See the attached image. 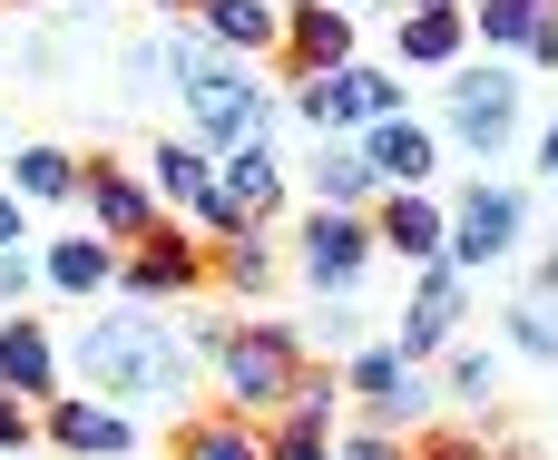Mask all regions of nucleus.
<instances>
[{
    "label": "nucleus",
    "mask_w": 558,
    "mask_h": 460,
    "mask_svg": "<svg viewBox=\"0 0 558 460\" xmlns=\"http://www.w3.org/2000/svg\"><path fill=\"white\" fill-rule=\"evenodd\" d=\"M206 343H216L226 392H235L245 412H275V402H284V383L304 373V343H294L284 324H206Z\"/></svg>",
    "instance_id": "nucleus-3"
},
{
    "label": "nucleus",
    "mask_w": 558,
    "mask_h": 460,
    "mask_svg": "<svg viewBox=\"0 0 558 460\" xmlns=\"http://www.w3.org/2000/svg\"><path fill=\"white\" fill-rule=\"evenodd\" d=\"M49 285H59V294H98V285H118V245H98V235H59V245H49Z\"/></svg>",
    "instance_id": "nucleus-23"
},
{
    "label": "nucleus",
    "mask_w": 558,
    "mask_h": 460,
    "mask_svg": "<svg viewBox=\"0 0 558 460\" xmlns=\"http://www.w3.org/2000/svg\"><path fill=\"white\" fill-rule=\"evenodd\" d=\"M422 460H490V451H481L471 432H432V451H422Z\"/></svg>",
    "instance_id": "nucleus-35"
},
{
    "label": "nucleus",
    "mask_w": 558,
    "mask_h": 460,
    "mask_svg": "<svg viewBox=\"0 0 558 460\" xmlns=\"http://www.w3.org/2000/svg\"><path fill=\"white\" fill-rule=\"evenodd\" d=\"M510 128H520V78H510V69H461V78H451V137H461L471 157H500Z\"/></svg>",
    "instance_id": "nucleus-6"
},
{
    "label": "nucleus",
    "mask_w": 558,
    "mask_h": 460,
    "mask_svg": "<svg viewBox=\"0 0 558 460\" xmlns=\"http://www.w3.org/2000/svg\"><path fill=\"white\" fill-rule=\"evenodd\" d=\"M216 196L245 206V216L265 226V216L284 206V167H275V147H265V137H235V147L216 157Z\"/></svg>",
    "instance_id": "nucleus-14"
},
{
    "label": "nucleus",
    "mask_w": 558,
    "mask_h": 460,
    "mask_svg": "<svg viewBox=\"0 0 558 460\" xmlns=\"http://www.w3.org/2000/svg\"><path fill=\"white\" fill-rule=\"evenodd\" d=\"M343 392H363L373 432H402V422H422V412H432V383H422V373H412L402 353H353Z\"/></svg>",
    "instance_id": "nucleus-10"
},
{
    "label": "nucleus",
    "mask_w": 558,
    "mask_h": 460,
    "mask_svg": "<svg viewBox=\"0 0 558 460\" xmlns=\"http://www.w3.org/2000/svg\"><path fill=\"white\" fill-rule=\"evenodd\" d=\"M412 10H461V0H412Z\"/></svg>",
    "instance_id": "nucleus-39"
},
{
    "label": "nucleus",
    "mask_w": 558,
    "mask_h": 460,
    "mask_svg": "<svg viewBox=\"0 0 558 460\" xmlns=\"http://www.w3.org/2000/svg\"><path fill=\"white\" fill-rule=\"evenodd\" d=\"M147 10H196V0H147Z\"/></svg>",
    "instance_id": "nucleus-40"
},
{
    "label": "nucleus",
    "mask_w": 558,
    "mask_h": 460,
    "mask_svg": "<svg viewBox=\"0 0 558 460\" xmlns=\"http://www.w3.org/2000/svg\"><path fill=\"white\" fill-rule=\"evenodd\" d=\"M363 265H373V226H363L353 206H314V226H304V275H314L324 294H353Z\"/></svg>",
    "instance_id": "nucleus-7"
},
{
    "label": "nucleus",
    "mask_w": 558,
    "mask_h": 460,
    "mask_svg": "<svg viewBox=\"0 0 558 460\" xmlns=\"http://www.w3.org/2000/svg\"><path fill=\"white\" fill-rule=\"evenodd\" d=\"M78 10H98V0H78Z\"/></svg>",
    "instance_id": "nucleus-42"
},
{
    "label": "nucleus",
    "mask_w": 558,
    "mask_h": 460,
    "mask_svg": "<svg viewBox=\"0 0 558 460\" xmlns=\"http://www.w3.org/2000/svg\"><path fill=\"white\" fill-rule=\"evenodd\" d=\"M10 196H29V206L78 196V157H69V147H20V157H10Z\"/></svg>",
    "instance_id": "nucleus-22"
},
{
    "label": "nucleus",
    "mask_w": 558,
    "mask_h": 460,
    "mask_svg": "<svg viewBox=\"0 0 558 460\" xmlns=\"http://www.w3.org/2000/svg\"><path fill=\"white\" fill-rule=\"evenodd\" d=\"M177 460H265V432H255V412H206L177 432Z\"/></svg>",
    "instance_id": "nucleus-20"
},
{
    "label": "nucleus",
    "mask_w": 558,
    "mask_h": 460,
    "mask_svg": "<svg viewBox=\"0 0 558 460\" xmlns=\"http://www.w3.org/2000/svg\"><path fill=\"white\" fill-rule=\"evenodd\" d=\"M196 29L216 49H275L284 39V0H196Z\"/></svg>",
    "instance_id": "nucleus-18"
},
{
    "label": "nucleus",
    "mask_w": 558,
    "mask_h": 460,
    "mask_svg": "<svg viewBox=\"0 0 558 460\" xmlns=\"http://www.w3.org/2000/svg\"><path fill=\"white\" fill-rule=\"evenodd\" d=\"M451 392H461V402H481V392H490V363H481V353H461V363H451Z\"/></svg>",
    "instance_id": "nucleus-32"
},
{
    "label": "nucleus",
    "mask_w": 558,
    "mask_h": 460,
    "mask_svg": "<svg viewBox=\"0 0 558 460\" xmlns=\"http://www.w3.org/2000/svg\"><path fill=\"white\" fill-rule=\"evenodd\" d=\"M451 324H461V265H451V255H432V265H412V304H402V363L441 353V343H451Z\"/></svg>",
    "instance_id": "nucleus-9"
},
{
    "label": "nucleus",
    "mask_w": 558,
    "mask_h": 460,
    "mask_svg": "<svg viewBox=\"0 0 558 460\" xmlns=\"http://www.w3.org/2000/svg\"><path fill=\"white\" fill-rule=\"evenodd\" d=\"M0 392H20V402H49L59 392V343L29 314H0Z\"/></svg>",
    "instance_id": "nucleus-15"
},
{
    "label": "nucleus",
    "mask_w": 558,
    "mask_h": 460,
    "mask_svg": "<svg viewBox=\"0 0 558 460\" xmlns=\"http://www.w3.org/2000/svg\"><path fill=\"white\" fill-rule=\"evenodd\" d=\"M0 451H29V412H20V392H0Z\"/></svg>",
    "instance_id": "nucleus-34"
},
{
    "label": "nucleus",
    "mask_w": 558,
    "mask_h": 460,
    "mask_svg": "<svg viewBox=\"0 0 558 460\" xmlns=\"http://www.w3.org/2000/svg\"><path fill=\"white\" fill-rule=\"evenodd\" d=\"M118 285L147 294V304H157V294H196V285H206V245H186L177 226H147L137 255H118Z\"/></svg>",
    "instance_id": "nucleus-8"
},
{
    "label": "nucleus",
    "mask_w": 558,
    "mask_h": 460,
    "mask_svg": "<svg viewBox=\"0 0 558 460\" xmlns=\"http://www.w3.org/2000/svg\"><path fill=\"white\" fill-rule=\"evenodd\" d=\"M206 265H216V275H226L235 294H265V275H275V255H265V235H255V226H245V235H226V245H216Z\"/></svg>",
    "instance_id": "nucleus-27"
},
{
    "label": "nucleus",
    "mask_w": 558,
    "mask_h": 460,
    "mask_svg": "<svg viewBox=\"0 0 558 460\" xmlns=\"http://www.w3.org/2000/svg\"><path fill=\"white\" fill-rule=\"evenodd\" d=\"M333 460H402V451H392L383 432H353V441H343V451H333Z\"/></svg>",
    "instance_id": "nucleus-36"
},
{
    "label": "nucleus",
    "mask_w": 558,
    "mask_h": 460,
    "mask_svg": "<svg viewBox=\"0 0 558 460\" xmlns=\"http://www.w3.org/2000/svg\"><path fill=\"white\" fill-rule=\"evenodd\" d=\"M471 49V20L461 10H402V59L412 69H451Z\"/></svg>",
    "instance_id": "nucleus-21"
},
{
    "label": "nucleus",
    "mask_w": 558,
    "mask_h": 460,
    "mask_svg": "<svg viewBox=\"0 0 558 460\" xmlns=\"http://www.w3.org/2000/svg\"><path fill=\"white\" fill-rule=\"evenodd\" d=\"M510 343H520V353H539V363H558V314L539 304V294H530V304L510 314Z\"/></svg>",
    "instance_id": "nucleus-28"
},
{
    "label": "nucleus",
    "mask_w": 558,
    "mask_h": 460,
    "mask_svg": "<svg viewBox=\"0 0 558 460\" xmlns=\"http://www.w3.org/2000/svg\"><path fill=\"white\" fill-rule=\"evenodd\" d=\"M78 196H88V216H98V235H118V245H137L147 226H157V196L128 177V167H78Z\"/></svg>",
    "instance_id": "nucleus-13"
},
{
    "label": "nucleus",
    "mask_w": 558,
    "mask_h": 460,
    "mask_svg": "<svg viewBox=\"0 0 558 460\" xmlns=\"http://www.w3.org/2000/svg\"><path fill=\"white\" fill-rule=\"evenodd\" d=\"M275 49H294V69H333V59H353V10H333V0H284V39Z\"/></svg>",
    "instance_id": "nucleus-17"
},
{
    "label": "nucleus",
    "mask_w": 558,
    "mask_h": 460,
    "mask_svg": "<svg viewBox=\"0 0 558 460\" xmlns=\"http://www.w3.org/2000/svg\"><path fill=\"white\" fill-rule=\"evenodd\" d=\"M558 10V0H461V20H471V39H490V49H520V29Z\"/></svg>",
    "instance_id": "nucleus-24"
},
{
    "label": "nucleus",
    "mask_w": 558,
    "mask_h": 460,
    "mask_svg": "<svg viewBox=\"0 0 558 460\" xmlns=\"http://www.w3.org/2000/svg\"><path fill=\"white\" fill-rule=\"evenodd\" d=\"M441 206L422 196V186H383L373 196V255H402V265H432L441 255Z\"/></svg>",
    "instance_id": "nucleus-11"
},
{
    "label": "nucleus",
    "mask_w": 558,
    "mask_h": 460,
    "mask_svg": "<svg viewBox=\"0 0 558 460\" xmlns=\"http://www.w3.org/2000/svg\"><path fill=\"white\" fill-rule=\"evenodd\" d=\"M265 460H333V441L304 432V422H275V432H265Z\"/></svg>",
    "instance_id": "nucleus-30"
},
{
    "label": "nucleus",
    "mask_w": 558,
    "mask_h": 460,
    "mask_svg": "<svg viewBox=\"0 0 558 460\" xmlns=\"http://www.w3.org/2000/svg\"><path fill=\"white\" fill-rule=\"evenodd\" d=\"M147 177H157V196H167V206H186V196L216 177V157H206V147H177V137H167V147L147 157Z\"/></svg>",
    "instance_id": "nucleus-25"
},
{
    "label": "nucleus",
    "mask_w": 558,
    "mask_h": 460,
    "mask_svg": "<svg viewBox=\"0 0 558 460\" xmlns=\"http://www.w3.org/2000/svg\"><path fill=\"white\" fill-rule=\"evenodd\" d=\"M20 294H29V255H20V245H0V304H20Z\"/></svg>",
    "instance_id": "nucleus-33"
},
{
    "label": "nucleus",
    "mask_w": 558,
    "mask_h": 460,
    "mask_svg": "<svg viewBox=\"0 0 558 460\" xmlns=\"http://www.w3.org/2000/svg\"><path fill=\"white\" fill-rule=\"evenodd\" d=\"M304 88H294V108L324 128V137H343V128H373V118H392L402 108V88H392V69H363V59H333V69H294Z\"/></svg>",
    "instance_id": "nucleus-4"
},
{
    "label": "nucleus",
    "mask_w": 558,
    "mask_h": 460,
    "mask_svg": "<svg viewBox=\"0 0 558 460\" xmlns=\"http://www.w3.org/2000/svg\"><path fill=\"white\" fill-rule=\"evenodd\" d=\"M314 196H324V206H353V216L383 196V177H373L363 137H324V157H314Z\"/></svg>",
    "instance_id": "nucleus-19"
},
{
    "label": "nucleus",
    "mask_w": 558,
    "mask_h": 460,
    "mask_svg": "<svg viewBox=\"0 0 558 460\" xmlns=\"http://www.w3.org/2000/svg\"><path fill=\"white\" fill-rule=\"evenodd\" d=\"M157 78H177V88H186V118H196V137H206V147L265 137V88H255V78L235 69V49H216L206 29L167 39V49H157Z\"/></svg>",
    "instance_id": "nucleus-2"
},
{
    "label": "nucleus",
    "mask_w": 558,
    "mask_h": 460,
    "mask_svg": "<svg viewBox=\"0 0 558 460\" xmlns=\"http://www.w3.org/2000/svg\"><path fill=\"white\" fill-rule=\"evenodd\" d=\"M520 59H539V69H558V10H539V20L520 29Z\"/></svg>",
    "instance_id": "nucleus-31"
},
{
    "label": "nucleus",
    "mask_w": 558,
    "mask_h": 460,
    "mask_svg": "<svg viewBox=\"0 0 558 460\" xmlns=\"http://www.w3.org/2000/svg\"><path fill=\"white\" fill-rule=\"evenodd\" d=\"M0 245H20V196L0 186Z\"/></svg>",
    "instance_id": "nucleus-37"
},
{
    "label": "nucleus",
    "mask_w": 558,
    "mask_h": 460,
    "mask_svg": "<svg viewBox=\"0 0 558 460\" xmlns=\"http://www.w3.org/2000/svg\"><path fill=\"white\" fill-rule=\"evenodd\" d=\"M78 373L108 402H186V343L157 314H98V324H78Z\"/></svg>",
    "instance_id": "nucleus-1"
},
{
    "label": "nucleus",
    "mask_w": 558,
    "mask_h": 460,
    "mask_svg": "<svg viewBox=\"0 0 558 460\" xmlns=\"http://www.w3.org/2000/svg\"><path fill=\"white\" fill-rule=\"evenodd\" d=\"M333 10H363V0H333Z\"/></svg>",
    "instance_id": "nucleus-41"
},
{
    "label": "nucleus",
    "mask_w": 558,
    "mask_h": 460,
    "mask_svg": "<svg viewBox=\"0 0 558 460\" xmlns=\"http://www.w3.org/2000/svg\"><path fill=\"white\" fill-rule=\"evenodd\" d=\"M539 167H549V186H558V128H549V137H539Z\"/></svg>",
    "instance_id": "nucleus-38"
},
{
    "label": "nucleus",
    "mask_w": 558,
    "mask_h": 460,
    "mask_svg": "<svg viewBox=\"0 0 558 460\" xmlns=\"http://www.w3.org/2000/svg\"><path fill=\"white\" fill-rule=\"evenodd\" d=\"M39 432L59 441V451H78V460H128V412H98V402H59L49 392V412H39Z\"/></svg>",
    "instance_id": "nucleus-16"
},
{
    "label": "nucleus",
    "mask_w": 558,
    "mask_h": 460,
    "mask_svg": "<svg viewBox=\"0 0 558 460\" xmlns=\"http://www.w3.org/2000/svg\"><path fill=\"white\" fill-rule=\"evenodd\" d=\"M333 402H343V383L304 363V373L284 383V402H275V412H284V422H304V432H333Z\"/></svg>",
    "instance_id": "nucleus-26"
},
{
    "label": "nucleus",
    "mask_w": 558,
    "mask_h": 460,
    "mask_svg": "<svg viewBox=\"0 0 558 460\" xmlns=\"http://www.w3.org/2000/svg\"><path fill=\"white\" fill-rule=\"evenodd\" d=\"M520 226H530L520 186H471V196L451 206V226H441V255H451V265H500V255L520 245Z\"/></svg>",
    "instance_id": "nucleus-5"
},
{
    "label": "nucleus",
    "mask_w": 558,
    "mask_h": 460,
    "mask_svg": "<svg viewBox=\"0 0 558 460\" xmlns=\"http://www.w3.org/2000/svg\"><path fill=\"white\" fill-rule=\"evenodd\" d=\"M186 216H196V226H206V235H216V245H226V235H245V226H255V216H245V206H226V196H216V177H206V186H196V196H186Z\"/></svg>",
    "instance_id": "nucleus-29"
},
{
    "label": "nucleus",
    "mask_w": 558,
    "mask_h": 460,
    "mask_svg": "<svg viewBox=\"0 0 558 460\" xmlns=\"http://www.w3.org/2000/svg\"><path fill=\"white\" fill-rule=\"evenodd\" d=\"M363 157H373V177H383V186H422V177L441 167V137H432L422 118H402V108H392V118H373V128H363Z\"/></svg>",
    "instance_id": "nucleus-12"
}]
</instances>
